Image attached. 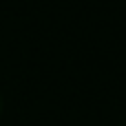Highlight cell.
<instances>
[{
	"label": "cell",
	"instance_id": "cell-1",
	"mask_svg": "<svg viewBox=\"0 0 126 126\" xmlns=\"http://www.w3.org/2000/svg\"><path fill=\"white\" fill-rule=\"evenodd\" d=\"M0 113H2V97H0Z\"/></svg>",
	"mask_w": 126,
	"mask_h": 126
},
{
	"label": "cell",
	"instance_id": "cell-2",
	"mask_svg": "<svg viewBox=\"0 0 126 126\" xmlns=\"http://www.w3.org/2000/svg\"><path fill=\"white\" fill-rule=\"evenodd\" d=\"M122 126H126V120H124V122H122Z\"/></svg>",
	"mask_w": 126,
	"mask_h": 126
}]
</instances>
